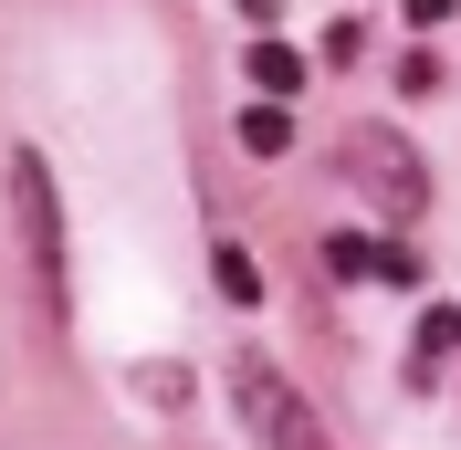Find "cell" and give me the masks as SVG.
Masks as SVG:
<instances>
[{
    "label": "cell",
    "mask_w": 461,
    "mask_h": 450,
    "mask_svg": "<svg viewBox=\"0 0 461 450\" xmlns=\"http://www.w3.org/2000/svg\"><path fill=\"white\" fill-rule=\"evenodd\" d=\"M221 388H230V409H241V429H252L262 450H325L315 398L294 388V377L262 356V346H230V356H221Z\"/></svg>",
    "instance_id": "6da1fadb"
},
{
    "label": "cell",
    "mask_w": 461,
    "mask_h": 450,
    "mask_svg": "<svg viewBox=\"0 0 461 450\" xmlns=\"http://www.w3.org/2000/svg\"><path fill=\"white\" fill-rule=\"evenodd\" d=\"M336 158L357 168V189H367L388 220H420L430 178H420V147H409V137H388V126H346V137H336Z\"/></svg>",
    "instance_id": "7a4b0ae2"
},
{
    "label": "cell",
    "mask_w": 461,
    "mask_h": 450,
    "mask_svg": "<svg viewBox=\"0 0 461 450\" xmlns=\"http://www.w3.org/2000/svg\"><path fill=\"white\" fill-rule=\"evenodd\" d=\"M11 220H22V252L42 283H63V210H53V168L32 158V147H11Z\"/></svg>",
    "instance_id": "3957f363"
},
{
    "label": "cell",
    "mask_w": 461,
    "mask_h": 450,
    "mask_svg": "<svg viewBox=\"0 0 461 450\" xmlns=\"http://www.w3.org/2000/svg\"><path fill=\"white\" fill-rule=\"evenodd\" d=\"M241 147H252V158H284V147H294V115H284V94H262V105L241 115Z\"/></svg>",
    "instance_id": "277c9868"
},
{
    "label": "cell",
    "mask_w": 461,
    "mask_h": 450,
    "mask_svg": "<svg viewBox=\"0 0 461 450\" xmlns=\"http://www.w3.org/2000/svg\"><path fill=\"white\" fill-rule=\"evenodd\" d=\"M252 85L262 94H304V53L294 42H252Z\"/></svg>",
    "instance_id": "5b68a950"
},
{
    "label": "cell",
    "mask_w": 461,
    "mask_h": 450,
    "mask_svg": "<svg viewBox=\"0 0 461 450\" xmlns=\"http://www.w3.org/2000/svg\"><path fill=\"white\" fill-rule=\"evenodd\" d=\"M210 273H221L230 304H262V273H252V252H241V241H221V252H210Z\"/></svg>",
    "instance_id": "8992f818"
},
{
    "label": "cell",
    "mask_w": 461,
    "mask_h": 450,
    "mask_svg": "<svg viewBox=\"0 0 461 450\" xmlns=\"http://www.w3.org/2000/svg\"><path fill=\"white\" fill-rule=\"evenodd\" d=\"M325 262H336L346 283H377V241H357V230H336V241H325Z\"/></svg>",
    "instance_id": "52a82bcc"
},
{
    "label": "cell",
    "mask_w": 461,
    "mask_h": 450,
    "mask_svg": "<svg viewBox=\"0 0 461 450\" xmlns=\"http://www.w3.org/2000/svg\"><path fill=\"white\" fill-rule=\"evenodd\" d=\"M420 356H461V304H430V314H420Z\"/></svg>",
    "instance_id": "ba28073f"
},
{
    "label": "cell",
    "mask_w": 461,
    "mask_h": 450,
    "mask_svg": "<svg viewBox=\"0 0 461 450\" xmlns=\"http://www.w3.org/2000/svg\"><path fill=\"white\" fill-rule=\"evenodd\" d=\"M420 273H430V262L409 252V241H377V283H399V293H409V283H420Z\"/></svg>",
    "instance_id": "9c48e42d"
},
{
    "label": "cell",
    "mask_w": 461,
    "mask_h": 450,
    "mask_svg": "<svg viewBox=\"0 0 461 450\" xmlns=\"http://www.w3.org/2000/svg\"><path fill=\"white\" fill-rule=\"evenodd\" d=\"M399 11H409V22H420V32H430V22H451L461 0H399Z\"/></svg>",
    "instance_id": "30bf717a"
}]
</instances>
